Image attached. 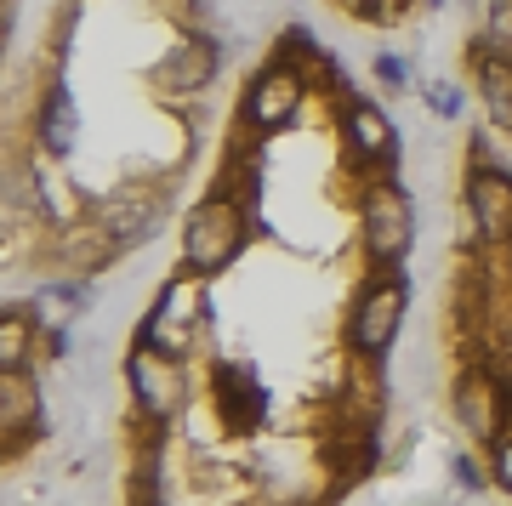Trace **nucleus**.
Returning a JSON list of instances; mask_svg holds the SVG:
<instances>
[{
	"mask_svg": "<svg viewBox=\"0 0 512 506\" xmlns=\"http://www.w3.org/2000/svg\"><path fill=\"white\" fill-rule=\"evenodd\" d=\"M376 74H382L387 86H399V80H404V63H399V57H382V63H376Z\"/></svg>",
	"mask_w": 512,
	"mask_h": 506,
	"instance_id": "18",
	"label": "nucleus"
},
{
	"mask_svg": "<svg viewBox=\"0 0 512 506\" xmlns=\"http://www.w3.org/2000/svg\"><path fill=\"white\" fill-rule=\"evenodd\" d=\"M404 308H410L404 279H382V285H370L365 302H359V313H353V347H359V353H387V347L399 342Z\"/></svg>",
	"mask_w": 512,
	"mask_h": 506,
	"instance_id": "3",
	"label": "nucleus"
},
{
	"mask_svg": "<svg viewBox=\"0 0 512 506\" xmlns=\"http://www.w3.org/2000/svg\"><path fill=\"white\" fill-rule=\"evenodd\" d=\"M495 478H501V484L512 489V438L501 444V455H495Z\"/></svg>",
	"mask_w": 512,
	"mask_h": 506,
	"instance_id": "17",
	"label": "nucleus"
},
{
	"mask_svg": "<svg viewBox=\"0 0 512 506\" xmlns=\"http://www.w3.org/2000/svg\"><path fill=\"white\" fill-rule=\"evenodd\" d=\"M211 74H217V46H211V40H183V46L160 63V86L188 97V91H200Z\"/></svg>",
	"mask_w": 512,
	"mask_h": 506,
	"instance_id": "8",
	"label": "nucleus"
},
{
	"mask_svg": "<svg viewBox=\"0 0 512 506\" xmlns=\"http://www.w3.org/2000/svg\"><path fill=\"white\" fill-rule=\"evenodd\" d=\"M461 421H467V433L495 438V427H501V393L473 376L467 387H461Z\"/></svg>",
	"mask_w": 512,
	"mask_h": 506,
	"instance_id": "12",
	"label": "nucleus"
},
{
	"mask_svg": "<svg viewBox=\"0 0 512 506\" xmlns=\"http://www.w3.org/2000/svg\"><path fill=\"white\" fill-rule=\"evenodd\" d=\"M40 137H46V148L52 154H69L74 148V97L63 86L46 97V114H40Z\"/></svg>",
	"mask_w": 512,
	"mask_h": 506,
	"instance_id": "13",
	"label": "nucleus"
},
{
	"mask_svg": "<svg viewBox=\"0 0 512 506\" xmlns=\"http://www.w3.org/2000/svg\"><path fill=\"white\" fill-rule=\"evenodd\" d=\"M348 137H353V148H359L365 160H376V154H393V160H399V137H393V126H387V114L370 109V103H353L348 109Z\"/></svg>",
	"mask_w": 512,
	"mask_h": 506,
	"instance_id": "10",
	"label": "nucleus"
},
{
	"mask_svg": "<svg viewBox=\"0 0 512 506\" xmlns=\"http://www.w3.org/2000/svg\"><path fill=\"white\" fill-rule=\"evenodd\" d=\"M29 364V319H0V370Z\"/></svg>",
	"mask_w": 512,
	"mask_h": 506,
	"instance_id": "15",
	"label": "nucleus"
},
{
	"mask_svg": "<svg viewBox=\"0 0 512 506\" xmlns=\"http://www.w3.org/2000/svg\"><path fill=\"white\" fill-rule=\"evenodd\" d=\"M467 205H473V222L484 239H512V177L507 171H473Z\"/></svg>",
	"mask_w": 512,
	"mask_h": 506,
	"instance_id": "6",
	"label": "nucleus"
},
{
	"mask_svg": "<svg viewBox=\"0 0 512 506\" xmlns=\"http://www.w3.org/2000/svg\"><path fill=\"white\" fill-rule=\"evenodd\" d=\"M126 370H131V393H137V404H143L148 416H171V410H177L183 376H177L171 353H160L154 342H137V353H131Z\"/></svg>",
	"mask_w": 512,
	"mask_h": 506,
	"instance_id": "4",
	"label": "nucleus"
},
{
	"mask_svg": "<svg viewBox=\"0 0 512 506\" xmlns=\"http://www.w3.org/2000/svg\"><path fill=\"white\" fill-rule=\"evenodd\" d=\"M427 109H433V114H456L461 97H456L450 86H433V91H427Z\"/></svg>",
	"mask_w": 512,
	"mask_h": 506,
	"instance_id": "16",
	"label": "nucleus"
},
{
	"mask_svg": "<svg viewBox=\"0 0 512 506\" xmlns=\"http://www.w3.org/2000/svg\"><path fill=\"white\" fill-rule=\"evenodd\" d=\"M410 239H416V211H410V199L399 188H370L365 194V245L376 262H399L410 251Z\"/></svg>",
	"mask_w": 512,
	"mask_h": 506,
	"instance_id": "2",
	"label": "nucleus"
},
{
	"mask_svg": "<svg viewBox=\"0 0 512 506\" xmlns=\"http://www.w3.org/2000/svg\"><path fill=\"white\" fill-rule=\"evenodd\" d=\"M245 245V217H239L234 199H205L194 205V217L183 228V262L194 273H217L228 268Z\"/></svg>",
	"mask_w": 512,
	"mask_h": 506,
	"instance_id": "1",
	"label": "nucleus"
},
{
	"mask_svg": "<svg viewBox=\"0 0 512 506\" xmlns=\"http://www.w3.org/2000/svg\"><path fill=\"white\" fill-rule=\"evenodd\" d=\"M35 416V381L23 370H0V427Z\"/></svg>",
	"mask_w": 512,
	"mask_h": 506,
	"instance_id": "14",
	"label": "nucleus"
},
{
	"mask_svg": "<svg viewBox=\"0 0 512 506\" xmlns=\"http://www.w3.org/2000/svg\"><path fill=\"white\" fill-rule=\"evenodd\" d=\"M200 319H205L200 285H194V279H177V285L160 296V308H154V319H148V336H143V342L165 347V353H177V347H183L194 330H200Z\"/></svg>",
	"mask_w": 512,
	"mask_h": 506,
	"instance_id": "5",
	"label": "nucleus"
},
{
	"mask_svg": "<svg viewBox=\"0 0 512 506\" xmlns=\"http://www.w3.org/2000/svg\"><path fill=\"white\" fill-rule=\"evenodd\" d=\"M217 398H222V410H228L234 427H256V421H262V387H256L251 370L222 364L217 370Z\"/></svg>",
	"mask_w": 512,
	"mask_h": 506,
	"instance_id": "9",
	"label": "nucleus"
},
{
	"mask_svg": "<svg viewBox=\"0 0 512 506\" xmlns=\"http://www.w3.org/2000/svg\"><path fill=\"white\" fill-rule=\"evenodd\" d=\"M478 91H484V109L501 131H512V63L507 57H484L478 63Z\"/></svg>",
	"mask_w": 512,
	"mask_h": 506,
	"instance_id": "11",
	"label": "nucleus"
},
{
	"mask_svg": "<svg viewBox=\"0 0 512 506\" xmlns=\"http://www.w3.org/2000/svg\"><path fill=\"white\" fill-rule=\"evenodd\" d=\"M251 120L262 131H279V126H291V114L302 109V80H296L291 69H268L262 80L251 86Z\"/></svg>",
	"mask_w": 512,
	"mask_h": 506,
	"instance_id": "7",
	"label": "nucleus"
}]
</instances>
